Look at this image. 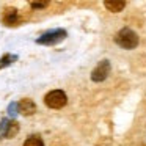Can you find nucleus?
<instances>
[{"label": "nucleus", "instance_id": "20e7f679", "mask_svg": "<svg viewBox=\"0 0 146 146\" xmlns=\"http://www.w3.org/2000/svg\"><path fill=\"white\" fill-rule=\"evenodd\" d=\"M108 74H110V63H108L107 60H104L93 69L91 79L94 80V82H102V80L107 79Z\"/></svg>", "mask_w": 146, "mask_h": 146}, {"label": "nucleus", "instance_id": "0eeeda50", "mask_svg": "<svg viewBox=\"0 0 146 146\" xmlns=\"http://www.w3.org/2000/svg\"><path fill=\"white\" fill-rule=\"evenodd\" d=\"M104 5H105V8H107L108 11H111V13H119V11L126 7L124 2H105Z\"/></svg>", "mask_w": 146, "mask_h": 146}, {"label": "nucleus", "instance_id": "7ed1b4c3", "mask_svg": "<svg viewBox=\"0 0 146 146\" xmlns=\"http://www.w3.org/2000/svg\"><path fill=\"white\" fill-rule=\"evenodd\" d=\"M64 36H66V32L58 29V30H52V32L44 33L41 38L36 39V42H38V44H47V46L49 44H57L61 39H64Z\"/></svg>", "mask_w": 146, "mask_h": 146}, {"label": "nucleus", "instance_id": "f03ea898", "mask_svg": "<svg viewBox=\"0 0 146 146\" xmlns=\"http://www.w3.org/2000/svg\"><path fill=\"white\" fill-rule=\"evenodd\" d=\"M68 102V96L64 91L61 90H52L47 94L44 96V104L47 105L49 108H54V110H58V108H63Z\"/></svg>", "mask_w": 146, "mask_h": 146}, {"label": "nucleus", "instance_id": "423d86ee", "mask_svg": "<svg viewBox=\"0 0 146 146\" xmlns=\"http://www.w3.org/2000/svg\"><path fill=\"white\" fill-rule=\"evenodd\" d=\"M16 19H17V10L16 8H7L5 10V14H3V22L7 25H14L16 24Z\"/></svg>", "mask_w": 146, "mask_h": 146}, {"label": "nucleus", "instance_id": "9b49d317", "mask_svg": "<svg viewBox=\"0 0 146 146\" xmlns=\"http://www.w3.org/2000/svg\"><path fill=\"white\" fill-rule=\"evenodd\" d=\"M47 7V3H32V8H44Z\"/></svg>", "mask_w": 146, "mask_h": 146}, {"label": "nucleus", "instance_id": "f257e3e1", "mask_svg": "<svg viewBox=\"0 0 146 146\" xmlns=\"http://www.w3.org/2000/svg\"><path fill=\"white\" fill-rule=\"evenodd\" d=\"M115 41H116V44L121 46L123 49H135L137 46H138V36H137V33L133 32V30L124 27V29H121L119 32L116 33Z\"/></svg>", "mask_w": 146, "mask_h": 146}, {"label": "nucleus", "instance_id": "9d476101", "mask_svg": "<svg viewBox=\"0 0 146 146\" xmlns=\"http://www.w3.org/2000/svg\"><path fill=\"white\" fill-rule=\"evenodd\" d=\"M16 60V57L14 55H10V54H7L2 60H0V68H5V66H8L10 63H13V61Z\"/></svg>", "mask_w": 146, "mask_h": 146}, {"label": "nucleus", "instance_id": "1a4fd4ad", "mask_svg": "<svg viewBox=\"0 0 146 146\" xmlns=\"http://www.w3.org/2000/svg\"><path fill=\"white\" fill-rule=\"evenodd\" d=\"M17 130H19V124L16 123V121H8V132H7V135L5 137H14L17 133Z\"/></svg>", "mask_w": 146, "mask_h": 146}, {"label": "nucleus", "instance_id": "39448f33", "mask_svg": "<svg viewBox=\"0 0 146 146\" xmlns=\"http://www.w3.org/2000/svg\"><path fill=\"white\" fill-rule=\"evenodd\" d=\"M17 107H19L21 113L25 115V116H30V115H33L36 111V104L32 99H22V101L17 104Z\"/></svg>", "mask_w": 146, "mask_h": 146}, {"label": "nucleus", "instance_id": "6e6552de", "mask_svg": "<svg viewBox=\"0 0 146 146\" xmlns=\"http://www.w3.org/2000/svg\"><path fill=\"white\" fill-rule=\"evenodd\" d=\"M22 146H44V141H42V138L39 135H30L24 141Z\"/></svg>", "mask_w": 146, "mask_h": 146}]
</instances>
